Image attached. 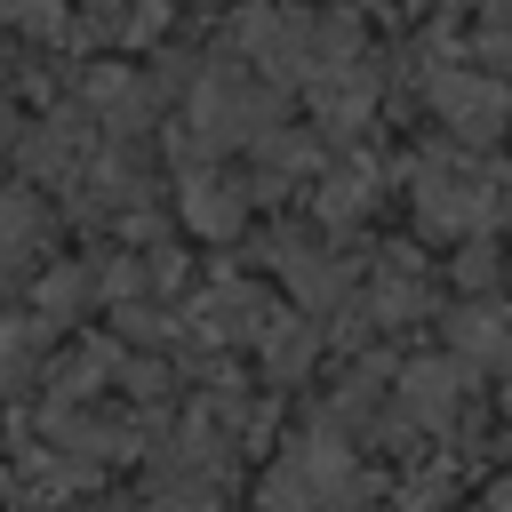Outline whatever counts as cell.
Masks as SVG:
<instances>
[{"label":"cell","instance_id":"obj_7","mask_svg":"<svg viewBox=\"0 0 512 512\" xmlns=\"http://www.w3.org/2000/svg\"><path fill=\"white\" fill-rule=\"evenodd\" d=\"M32 360V328H0V376H24Z\"/></svg>","mask_w":512,"mask_h":512},{"label":"cell","instance_id":"obj_6","mask_svg":"<svg viewBox=\"0 0 512 512\" xmlns=\"http://www.w3.org/2000/svg\"><path fill=\"white\" fill-rule=\"evenodd\" d=\"M0 16L24 24V32H56L64 24V0H0Z\"/></svg>","mask_w":512,"mask_h":512},{"label":"cell","instance_id":"obj_4","mask_svg":"<svg viewBox=\"0 0 512 512\" xmlns=\"http://www.w3.org/2000/svg\"><path fill=\"white\" fill-rule=\"evenodd\" d=\"M408 408H416L424 424H440V416L456 408V368H440V360H432V368H408Z\"/></svg>","mask_w":512,"mask_h":512},{"label":"cell","instance_id":"obj_1","mask_svg":"<svg viewBox=\"0 0 512 512\" xmlns=\"http://www.w3.org/2000/svg\"><path fill=\"white\" fill-rule=\"evenodd\" d=\"M416 200H424V216H432V224H448V232H480V224H496V216L512 208L504 176L464 168V160H432V168L416 176Z\"/></svg>","mask_w":512,"mask_h":512},{"label":"cell","instance_id":"obj_2","mask_svg":"<svg viewBox=\"0 0 512 512\" xmlns=\"http://www.w3.org/2000/svg\"><path fill=\"white\" fill-rule=\"evenodd\" d=\"M432 104H440V112H448V128H456V136H472V144H480V136H496V120H504V88H496V80H480V72H448V80L432 88Z\"/></svg>","mask_w":512,"mask_h":512},{"label":"cell","instance_id":"obj_5","mask_svg":"<svg viewBox=\"0 0 512 512\" xmlns=\"http://www.w3.org/2000/svg\"><path fill=\"white\" fill-rule=\"evenodd\" d=\"M32 232H40V216H32V200L24 192H0V272L32 248Z\"/></svg>","mask_w":512,"mask_h":512},{"label":"cell","instance_id":"obj_3","mask_svg":"<svg viewBox=\"0 0 512 512\" xmlns=\"http://www.w3.org/2000/svg\"><path fill=\"white\" fill-rule=\"evenodd\" d=\"M184 216H192L200 232H232V224H240V200H232V184L192 176V184H184Z\"/></svg>","mask_w":512,"mask_h":512}]
</instances>
